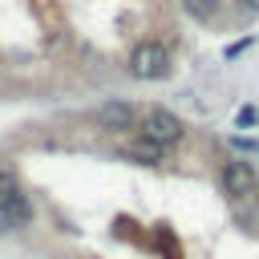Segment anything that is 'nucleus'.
Listing matches in <instances>:
<instances>
[{"mask_svg":"<svg viewBox=\"0 0 259 259\" xmlns=\"http://www.w3.org/2000/svg\"><path fill=\"white\" fill-rule=\"evenodd\" d=\"M170 65L174 61H170V49L162 40H142L130 53V73L138 81H162V77H170Z\"/></svg>","mask_w":259,"mask_h":259,"instance_id":"nucleus-1","label":"nucleus"},{"mask_svg":"<svg viewBox=\"0 0 259 259\" xmlns=\"http://www.w3.org/2000/svg\"><path fill=\"white\" fill-rule=\"evenodd\" d=\"M142 138H150V142H158V146H178L182 138H186V125H182V117L178 113H170V109H162V105H150L146 113H142Z\"/></svg>","mask_w":259,"mask_h":259,"instance_id":"nucleus-2","label":"nucleus"},{"mask_svg":"<svg viewBox=\"0 0 259 259\" xmlns=\"http://www.w3.org/2000/svg\"><path fill=\"white\" fill-rule=\"evenodd\" d=\"M0 219L8 223H32V202L16 178V170L0 166Z\"/></svg>","mask_w":259,"mask_h":259,"instance_id":"nucleus-3","label":"nucleus"},{"mask_svg":"<svg viewBox=\"0 0 259 259\" xmlns=\"http://www.w3.org/2000/svg\"><path fill=\"white\" fill-rule=\"evenodd\" d=\"M93 121L101 130H109V134H130V130L142 125V113H138V105H130L121 97H109V101H101L93 109Z\"/></svg>","mask_w":259,"mask_h":259,"instance_id":"nucleus-4","label":"nucleus"},{"mask_svg":"<svg viewBox=\"0 0 259 259\" xmlns=\"http://www.w3.org/2000/svg\"><path fill=\"white\" fill-rule=\"evenodd\" d=\"M219 182H223V190H227L231 198H243V194L255 190V166L243 162V158H231V162H223Z\"/></svg>","mask_w":259,"mask_h":259,"instance_id":"nucleus-5","label":"nucleus"},{"mask_svg":"<svg viewBox=\"0 0 259 259\" xmlns=\"http://www.w3.org/2000/svg\"><path fill=\"white\" fill-rule=\"evenodd\" d=\"M125 158H134V162H162L166 158V146H158V142H150V138H134L130 146H125Z\"/></svg>","mask_w":259,"mask_h":259,"instance_id":"nucleus-6","label":"nucleus"},{"mask_svg":"<svg viewBox=\"0 0 259 259\" xmlns=\"http://www.w3.org/2000/svg\"><path fill=\"white\" fill-rule=\"evenodd\" d=\"M182 8L194 16V20H210L219 12V0H182Z\"/></svg>","mask_w":259,"mask_h":259,"instance_id":"nucleus-7","label":"nucleus"},{"mask_svg":"<svg viewBox=\"0 0 259 259\" xmlns=\"http://www.w3.org/2000/svg\"><path fill=\"white\" fill-rule=\"evenodd\" d=\"M235 121H239V125H255V109H251V105H247V109H239V113H235Z\"/></svg>","mask_w":259,"mask_h":259,"instance_id":"nucleus-8","label":"nucleus"},{"mask_svg":"<svg viewBox=\"0 0 259 259\" xmlns=\"http://www.w3.org/2000/svg\"><path fill=\"white\" fill-rule=\"evenodd\" d=\"M247 45H251V40H235V45H231V49H227V57H239V53H243V49H247Z\"/></svg>","mask_w":259,"mask_h":259,"instance_id":"nucleus-9","label":"nucleus"},{"mask_svg":"<svg viewBox=\"0 0 259 259\" xmlns=\"http://www.w3.org/2000/svg\"><path fill=\"white\" fill-rule=\"evenodd\" d=\"M243 4H247V8H251V12H259V0H243Z\"/></svg>","mask_w":259,"mask_h":259,"instance_id":"nucleus-10","label":"nucleus"}]
</instances>
